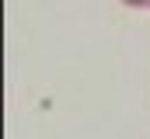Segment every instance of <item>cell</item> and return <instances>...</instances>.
I'll return each mask as SVG.
<instances>
[{"label": "cell", "mask_w": 150, "mask_h": 139, "mask_svg": "<svg viewBox=\"0 0 150 139\" xmlns=\"http://www.w3.org/2000/svg\"><path fill=\"white\" fill-rule=\"evenodd\" d=\"M122 7H133V11H143V7H150V0H119Z\"/></svg>", "instance_id": "obj_1"}, {"label": "cell", "mask_w": 150, "mask_h": 139, "mask_svg": "<svg viewBox=\"0 0 150 139\" xmlns=\"http://www.w3.org/2000/svg\"><path fill=\"white\" fill-rule=\"evenodd\" d=\"M147 11H150V7H147Z\"/></svg>", "instance_id": "obj_2"}]
</instances>
